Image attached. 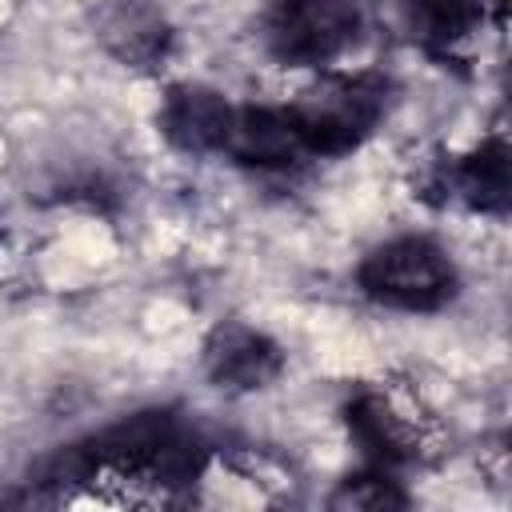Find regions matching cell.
<instances>
[{"label": "cell", "instance_id": "cell-5", "mask_svg": "<svg viewBox=\"0 0 512 512\" xmlns=\"http://www.w3.org/2000/svg\"><path fill=\"white\" fill-rule=\"evenodd\" d=\"M208 372L216 384H228V388H264L276 372H280V348L244 328V324H228V328H216L212 340H208Z\"/></svg>", "mask_w": 512, "mask_h": 512}, {"label": "cell", "instance_id": "cell-6", "mask_svg": "<svg viewBox=\"0 0 512 512\" xmlns=\"http://www.w3.org/2000/svg\"><path fill=\"white\" fill-rule=\"evenodd\" d=\"M244 164H292L300 148L284 108H232L224 148Z\"/></svg>", "mask_w": 512, "mask_h": 512}, {"label": "cell", "instance_id": "cell-8", "mask_svg": "<svg viewBox=\"0 0 512 512\" xmlns=\"http://www.w3.org/2000/svg\"><path fill=\"white\" fill-rule=\"evenodd\" d=\"M484 4L488 0H408L412 36L428 52L448 56L484 24Z\"/></svg>", "mask_w": 512, "mask_h": 512}, {"label": "cell", "instance_id": "cell-2", "mask_svg": "<svg viewBox=\"0 0 512 512\" xmlns=\"http://www.w3.org/2000/svg\"><path fill=\"white\" fill-rule=\"evenodd\" d=\"M356 280L372 300L404 312H436L456 296L452 260L424 236H400L376 248L372 256H364Z\"/></svg>", "mask_w": 512, "mask_h": 512}, {"label": "cell", "instance_id": "cell-10", "mask_svg": "<svg viewBox=\"0 0 512 512\" xmlns=\"http://www.w3.org/2000/svg\"><path fill=\"white\" fill-rule=\"evenodd\" d=\"M460 196L480 212H504L508 208V148L500 140L484 144L456 168Z\"/></svg>", "mask_w": 512, "mask_h": 512}, {"label": "cell", "instance_id": "cell-4", "mask_svg": "<svg viewBox=\"0 0 512 512\" xmlns=\"http://www.w3.org/2000/svg\"><path fill=\"white\" fill-rule=\"evenodd\" d=\"M228 120H232V104L200 84H176L160 112L164 136L188 152H220L228 136Z\"/></svg>", "mask_w": 512, "mask_h": 512}, {"label": "cell", "instance_id": "cell-7", "mask_svg": "<svg viewBox=\"0 0 512 512\" xmlns=\"http://www.w3.org/2000/svg\"><path fill=\"white\" fill-rule=\"evenodd\" d=\"M348 424H352V436L360 440V448L380 460V464H408L416 456V440L408 432V424L392 412V404L384 396H356V404L348 408Z\"/></svg>", "mask_w": 512, "mask_h": 512}, {"label": "cell", "instance_id": "cell-11", "mask_svg": "<svg viewBox=\"0 0 512 512\" xmlns=\"http://www.w3.org/2000/svg\"><path fill=\"white\" fill-rule=\"evenodd\" d=\"M404 504H408V496L380 472L352 476L332 496V508H352V512H384V508H404Z\"/></svg>", "mask_w": 512, "mask_h": 512}, {"label": "cell", "instance_id": "cell-1", "mask_svg": "<svg viewBox=\"0 0 512 512\" xmlns=\"http://www.w3.org/2000/svg\"><path fill=\"white\" fill-rule=\"evenodd\" d=\"M304 152L340 156L352 152L384 112L380 76H328L284 108Z\"/></svg>", "mask_w": 512, "mask_h": 512}, {"label": "cell", "instance_id": "cell-3", "mask_svg": "<svg viewBox=\"0 0 512 512\" xmlns=\"http://www.w3.org/2000/svg\"><path fill=\"white\" fill-rule=\"evenodd\" d=\"M360 16L352 0H276L268 16V48L280 64H328L356 40Z\"/></svg>", "mask_w": 512, "mask_h": 512}, {"label": "cell", "instance_id": "cell-9", "mask_svg": "<svg viewBox=\"0 0 512 512\" xmlns=\"http://www.w3.org/2000/svg\"><path fill=\"white\" fill-rule=\"evenodd\" d=\"M100 40L128 64H144L164 52L168 28L164 20L144 4H112L100 16Z\"/></svg>", "mask_w": 512, "mask_h": 512}]
</instances>
